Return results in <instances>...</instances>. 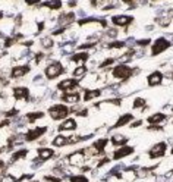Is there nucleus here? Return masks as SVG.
<instances>
[{
    "instance_id": "4c0bfd02",
    "label": "nucleus",
    "mask_w": 173,
    "mask_h": 182,
    "mask_svg": "<svg viewBox=\"0 0 173 182\" xmlns=\"http://www.w3.org/2000/svg\"><path fill=\"white\" fill-rule=\"evenodd\" d=\"M16 113H18V110L13 109V110H10V112H7V113H6V116L9 118V116H13V115H16Z\"/></svg>"
},
{
    "instance_id": "c9c22d12",
    "label": "nucleus",
    "mask_w": 173,
    "mask_h": 182,
    "mask_svg": "<svg viewBox=\"0 0 173 182\" xmlns=\"http://www.w3.org/2000/svg\"><path fill=\"white\" fill-rule=\"evenodd\" d=\"M25 3L33 6V4H38V3H40V0H25Z\"/></svg>"
},
{
    "instance_id": "c756f323",
    "label": "nucleus",
    "mask_w": 173,
    "mask_h": 182,
    "mask_svg": "<svg viewBox=\"0 0 173 182\" xmlns=\"http://www.w3.org/2000/svg\"><path fill=\"white\" fill-rule=\"evenodd\" d=\"M107 47L109 49H122V47H125V41H112Z\"/></svg>"
},
{
    "instance_id": "0eeeda50",
    "label": "nucleus",
    "mask_w": 173,
    "mask_h": 182,
    "mask_svg": "<svg viewBox=\"0 0 173 182\" xmlns=\"http://www.w3.org/2000/svg\"><path fill=\"white\" fill-rule=\"evenodd\" d=\"M47 128H34V129H30L27 134H25V141L28 143H33L37 138H40L43 134H46Z\"/></svg>"
},
{
    "instance_id": "c03bdc74",
    "label": "nucleus",
    "mask_w": 173,
    "mask_h": 182,
    "mask_svg": "<svg viewBox=\"0 0 173 182\" xmlns=\"http://www.w3.org/2000/svg\"><path fill=\"white\" fill-rule=\"evenodd\" d=\"M172 154H173V148H172Z\"/></svg>"
},
{
    "instance_id": "7ed1b4c3",
    "label": "nucleus",
    "mask_w": 173,
    "mask_h": 182,
    "mask_svg": "<svg viewBox=\"0 0 173 182\" xmlns=\"http://www.w3.org/2000/svg\"><path fill=\"white\" fill-rule=\"evenodd\" d=\"M169 47H170V41L166 40L164 37H160V38H157L156 41H154V44L151 47V56L160 55V53L166 52Z\"/></svg>"
},
{
    "instance_id": "603ef678",
    "label": "nucleus",
    "mask_w": 173,
    "mask_h": 182,
    "mask_svg": "<svg viewBox=\"0 0 173 182\" xmlns=\"http://www.w3.org/2000/svg\"><path fill=\"white\" fill-rule=\"evenodd\" d=\"M172 124H173V122H172Z\"/></svg>"
},
{
    "instance_id": "3c124183",
    "label": "nucleus",
    "mask_w": 173,
    "mask_h": 182,
    "mask_svg": "<svg viewBox=\"0 0 173 182\" xmlns=\"http://www.w3.org/2000/svg\"><path fill=\"white\" fill-rule=\"evenodd\" d=\"M172 172H173V170H172Z\"/></svg>"
},
{
    "instance_id": "6e6552de",
    "label": "nucleus",
    "mask_w": 173,
    "mask_h": 182,
    "mask_svg": "<svg viewBox=\"0 0 173 182\" xmlns=\"http://www.w3.org/2000/svg\"><path fill=\"white\" fill-rule=\"evenodd\" d=\"M134 153V147L129 146H122L121 148H118L115 153H113V160H119V159H123V157H128Z\"/></svg>"
},
{
    "instance_id": "49530a36",
    "label": "nucleus",
    "mask_w": 173,
    "mask_h": 182,
    "mask_svg": "<svg viewBox=\"0 0 173 182\" xmlns=\"http://www.w3.org/2000/svg\"><path fill=\"white\" fill-rule=\"evenodd\" d=\"M101 1H106V0H101Z\"/></svg>"
},
{
    "instance_id": "bb28decb",
    "label": "nucleus",
    "mask_w": 173,
    "mask_h": 182,
    "mask_svg": "<svg viewBox=\"0 0 173 182\" xmlns=\"http://www.w3.org/2000/svg\"><path fill=\"white\" fill-rule=\"evenodd\" d=\"M85 73H86V68H85V66H78V68L73 71V76H75V78H82Z\"/></svg>"
},
{
    "instance_id": "4468645a",
    "label": "nucleus",
    "mask_w": 173,
    "mask_h": 182,
    "mask_svg": "<svg viewBox=\"0 0 173 182\" xmlns=\"http://www.w3.org/2000/svg\"><path fill=\"white\" fill-rule=\"evenodd\" d=\"M132 119H134V115H132V113H125V115H122L121 118L118 119V122H116V124L112 127V129H113V128L125 127V125H128V124H129Z\"/></svg>"
},
{
    "instance_id": "a18cd8bd",
    "label": "nucleus",
    "mask_w": 173,
    "mask_h": 182,
    "mask_svg": "<svg viewBox=\"0 0 173 182\" xmlns=\"http://www.w3.org/2000/svg\"><path fill=\"white\" fill-rule=\"evenodd\" d=\"M172 78H173V72H172Z\"/></svg>"
},
{
    "instance_id": "f03ea898",
    "label": "nucleus",
    "mask_w": 173,
    "mask_h": 182,
    "mask_svg": "<svg viewBox=\"0 0 173 182\" xmlns=\"http://www.w3.org/2000/svg\"><path fill=\"white\" fill-rule=\"evenodd\" d=\"M49 113L52 116L53 121H60V119H66L68 113H69V109L63 104H54L49 109Z\"/></svg>"
},
{
    "instance_id": "79ce46f5",
    "label": "nucleus",
    "mask_w": 173,
    "mask_h": 182,
    "mask_svg": "<svg viewBox=\"0 0 173 182\" xmlns=\"http://www.w3.org/2000/svg\"><path fill=\"white\" fill-rule=\"evenodd\" d=\"M1 18H3V15H1V13H0V19H1Z\"/></svg>"
},
{
    "instance_id": "9d476101",
    "label": "nucleus",
    "mask_w": 173,
    "mask_h": 182,
    "mask_svg": "<svg viewBox=\"0 0 173 182\" xmlns=\"http://www.w3.org/2000/svg\"><path fill=\"white\" fill-rule=\"evenodd\" d=\"M161 81H163V73L160 71H154L153 73H150L148 78H147V82H148L150 87H156L158 84H161Z\"/></svg>"
},
{
    "instance_id": "09e8293b",
    "label": "nucleus",
    "mask_w": 173,
    "mask_h": 182,
    "mask_svg": "<svg viewBox=\"0 0 173 182\" xmlns=\"http://www.w3.org/2000/svg\"><path fill=\"white\" fill-rule=\"evenodd\" d=\"M172 112H173V107H172Z\"/></svg>"
},
{
    "instance_id": "37998d69",
    "label": "nucleus",
    "mask_w": 173,
    "mask_h": 182,
    "mask_svg": "<svg viewBox=\"0 0 173 182\" xmlns=\"http://www.w3.org/2000/svg\"><path fill=\"white\" fill-rule=\"evenodd\" d=\"M0 154H1V148H0Z\"/></svg>"
},
{
    "instance_id": "9b49d317",
    "label": "nucleus",
    "mask_w": 173,
    "mask_h": 182,
    "mask_svg": "<svg viewBox=\"0 0 173 182\" xmlns=\"http://www.w3.org/2000/svg\"><path fill=\"white\" fill-rule=\"evenodd\" d=\"M79 85L78 79H63L62 82H59L57 88L59 90H63V91H69V90H73Z\"/></svg>"
},
{
    "instance_id": "20e7f679",
    "label": "nucleus",
    "mask_w": 173,
    "mask_h": 182,
    "mask_svg": "<svg viewBox=\"0 0 173 182\" xmlns=\"http://www.w3.org/2000/svg\"><path fill=\"white\" fill-rule=\"evenodd\" d=\"M62 73H63V66H62L60 62H54L50 66L46 68V76H47L49 79H54V78H57V76L62 75Z\"/></svg>"
},
{
    "instance_id": "f8f14e48",
    "label": "nucleus",
    "mask_w": 173,
    "mask_h": 182,
    "mask_svg": "<svg viewBox=\"0 0 173 182\" xmlns=\"http://www.w3.org/2000/svg\"><path fill=\"white\" fill-rule=\"evenodd\" d=\"M75 129H76V121L73 118H68L63 124H60V127H59L57 131L63 132V131H75Z\"/></svg>"
},
{
    "instance_id": "ea45409f",
    "label": "nucleus",
    "mask_w": 173,
    "mask_h": 182,
    "mask_svg": "<svg viewBox=\"0 0 173 182\" xmlns=\"http://www.w3.org/2000/svg\"><path fill=\"white\" fill-rule=\"evenodd\" d=\"M91 4L92 6H97V0H91Z\"/></svg>"
},
{
    "instance_id": "4be33fe9",
    "label": "nucleus",
    "mask_w": 173,
    "mask_h": 182,
    "mask_svg": "<svg viewBox=\"0 0 173 182\" xmlns=\"http://www.w3.org/2000/svg\"><path fill=\"white\" fill-rule=\"evenodd\" d=\"M52 144L54 147H63V146H66V144H69V141H68L66 137H63V135H57V137L53 138Z\"/></svg>"
},
{
    "instance_id": "b1692460",
    "label": "nucleus",
    "mask_w": 173,
    "mask_h": 182,
    "mask_svg": "<svg viewBox=\"0 0 173 182\" xmlns=\"http://www.w3.org/2000/svg\"><path fill=\"white\" fill-rule=\"evenodd\" d=\"M100 94H101L100 90H86L85 95H84V100H85V101H89V100H92V98H95V97H100Z\"/></svg>"
},
{
    "instance_id": "f704fd0d",
    "label": "nucleus",
    "mask_w": 173,
    "mask_h": 182,
    "mask_svg": "<svg viewBox=\"0 0 173 182\" xmlns=\"http://www.w3.org/2000/svg\"><path fill=\"white\" fill-rule=\"evenodd\" d=\"M125 4H129V6H134L135 3H137V0H122Z\"/></svg>"
},
{
    "instance_id": "8fccbe9b",
    "label": "nucleus",
    "mask_w": 173,
    "mask_h": 182,
    "mask_svg": "<svg viewBox=\"0 0 173 182\" xmlns=\"http://www.w3.org/2000/svg\"><path fill=\"white\" fill-rule=\"evenodd\" d=\"M34 182H38V181H34Z\"/></svg>"
},
{
    "instance_id": "dca6fc26",
    "label": "nucleus",
    "mask_w": 173,
    "mask_h": 182,
    "mask_svg": "<svg viewBox=\"0 0 173 182\" xmlns=\"http://www.w3.org/2000/svg\"><path fill=\"white\" fill-rule=\"evenodd\" d=\"M28 72H30V66L24 65V66H15V68L12 69V72H10V75H12L13 78H21V76L27 75Z\"/></svg>"
},
{
    "instance_id": "1a4fd4ad",
    "label": "nucleus",
    "mask_w": 173,
    "mask_h": 182,
    "mask_svg": "<svg viewBox=\"0 0 173 182\" xmlns=\"http://www.w3.org/2000/svg\"><path fill=\"white\" fill-rule=\"evenodd\" d=\"M68 160H69V164H72V166H81V164L84 163V160H85L84 150L82 151H75V153L69 154Z\"/></svg>"
},
{
    "instance_id": "f257e3e1",
    "label": "nucleus",
    "mask_w": 173,
    "mask_h": 182,
    "mask_svg": "<svg viewBox=\"0 0 173 182\" xmlns=\"http://www.w3.org/2000/svg\"><path fill=\"white\" fill-rule=\"evenodd\" d=\"M135 72H138V69H131V68H129L128 65H125V63H121V65H118L115 69H112L113 78H118V79H122V81L128 79L131 75H134Z\"/></svg>"
},
{
    "instance_id": "58836bf2",
    "label": "nucleus",
    "mask_w": 173,
    "mask_h": 182,
    "mask_svg": "<svg viewBox=\"0 0 173 182\" xmlns=\"http://www.w3.org/2000/svg\"><path fill=\"white\" fill-rule=\"evenodd\" d=\"M141 125V121H138V122H135V124H132V128H135V127H139Z\"/></svg>"
},
{
    "instance_id": "7c9ffc66",
    "label": "nucleus",
    "mask_w": 173,
    "mask_h": 182,
    "mask_svg": "<svg viewBox=\"0 0 173 182\" xmlns=\"http://www.w3.org/2000/svg\"><path fill=\"white\" fill-rule=\"evenodd\" d=\"M70 182H88V178L82 176V175H73L69 178Z\"/></svg>"
},
{
    "instance_id": "e433bc0d",
    "label": "nucleus",
    "mask_w": 173,
    "mask_h": 182,
    "mask_svg": "<svg viewBox=\"0 0 173 182\" xmlns=\"http://www.w3.org/2000/svg\"><path fill=\"white\" fill-rule=\"evenodd\" d=\"M43 59H44V55H43V53H38V55L35 56V62H41Z\"/></svg>"
},
{
    "instance_id": "a19ab883",
    "label": "nucleus",
    "mask_w": 173,
    "mask_h": 182,
    "mask_svg": "<svg viewBox=\"0 0 173 182\" xmlns=\"http://www.w3.org/2000/svg\"><path fill=\"white\" fill-rule=\"evenodd\" d=\"M3 167H4V163H3V162L0 160V169H3Z\"/></svg>"
},
{
    "instance_id": "412c9836",
    "label": "nucleus",
    "mask_w": 173,
    "mask_h": 182,
    "mask_svg": "<svg viewBox=\"0 0 173 182\" xmlns=\"http://www.w3.org/2000/svg\"><path fill=\"white\" fill-rule=\"evenodd\" d=\"M88 59H89V55L84 52V53H76V55H73L70 60L75 62V63H78V65H81V63H85Z\"/></svg>"
},
{
    "instance_id": "de8ad7c7",
    "label": "nucleus",
    "mask_w": 173,
    "mask_h": 182,
    "mask_svg": "<svg viewBox=\"0 0 173 182\" xmlns=\"http://www.w3.org/2000/svg\"><path fill=\"white\" fill-rule=\"evenodd\" d=\"M153 1H157V0H153Z\"/></svg>"
},
{
    "instance_id": "39448f33",
    "label": "nucleus",
    "mask_w": 173,
    "mask_h": 182,
    "mask_svg": "<svg viewBox=\"0 0 173 182\" xmlns=\"http://www.w3.org/2000/svg\"><path fill=\"white\" fill-rule=\"evenodd\" d=\"M166 148H167V144H166V143H163V141H161V143H157L156 146H153L150 148V151H148L150 159H158V157L164 156Z\"/></svg>"
},
{
    "instance_id": "2eb2a0df",
    "label": "nucleus",
    "mask_w": 173,
    "mask_h": 182,
    "mask_svg": "<svg viewBox=\"0 0 173 182\" xmlns=\"http://www.w3.org/2000/svg\"><path fill=\"white\" fill-rule=\"evenodd\" d=\"M13 95H15V98H18V100H28L30 91H28V88H25V87H16L13 90Z\"/></svg>"
},
{
    "instance_id": "aec40b11",
    "label": "nucleus",
    "mask_w": 173,
    "mask_h": 182,
    "mask_svg": "<svg viewBox=\"0 0 173 182\" xmlns=\"http://www.w3.org/2000/svg\"><path fill=\"white\" fill-rule=\"evenodd\" d=\"M110 143H112L113 146H125V144L128 143V138H126L125 135L118 134V135H113V137L110 138Z\"/></svg>"
},
{
    "instance_id": "6ab92c4d",
    "label": "nucleus",
    "mask_w": 173,
    "mask_h": 182,
    "mask_svg": "<svg viewBox=\"0 0 173 182\" xmlns=\"http://www.w3.org/2000/svg\"><path fill=\"white\" fill-rule=\"evenodd\" d=\"M62 100L66 101V103H78L81 100V95L78 92H69V94L62 95Z\"/></svg>"
},
{
    "instance_id": "5701e85b",
    "label": "nucleus",
    "mask_w": 173,
    "mask_h": 182,
    "mask_svg": "<svg viewBox=\"0 0 173 182\" xmlns=\"http://www.w3.org/2000/svg\"><path fill=\"white\" fill-rule=\"evenodd\" d=\"M43 6H46V7L52 9V10H59L62 7V1L60 0H49V1L43 3Z\"/></svg>"
},
{
    "instance_id": "2f4dec72",
    "label": "nucleus",
    "mask_w": 173,
    "mask_h": 182,
    "mask_svg": "<svg viewBox=\"0 0 173 182\" xmlns=\"http://www.w3.org/2000/svg\"><path fill=\"white\" fill-rule=\"evenodd\" d=\"M41 44H43V47H46V49H52L53 47V40L49 37V38H44L43 41H41Z\"/></svg>"
},
{
    "instance_id": "423d86ee",
    "label": "nucleus",
    "mask_w": 173,
    "mask_h": 182,
    "mask_svg": "<svg viewBox=\"0 0 173 182\" xmlns=\"http://www.w3.org/2000/svg\"><path fill=\"white\" fill-rule=\"evenodd\" d=\"M132 22H134V16H129V15H116V16H112V24L116 25V27H128Z\"/></svg>"
},
{
    "instance_id": "a878e982",
    "label": "nucleus",
    "mask_w": 173,
    "mask_h": 182,
    "mask_svg": "<svg viewBox=\"0 0 173 182\" xmlns=\"http://www.w3.org/2000/svg\"><path fill=\"white\" fill-rule=\"evenodd\" d=\"M27 118H28L30 122H34V121L40 119V118H44V112H33V113H28Z\"/></svg>"
},
{
    "instance_id": "cd10ccee",
    "label": "nucleus",
    "mask_w": 173,
    "mask_h": 182,
    "mask_svg": "<svg viewBox=\"0 0 173 182\" xmlns=\"http://www.w3.org/2000/svg\"><path fill=\"white\" fill-rule=\"evenodd\" d=\"M27 150H19V151H16L13 156H12V162H15V160H19V159H24L25 156H27Z\"/></svg>"
},
{
    "instance_id": "393cba45",
    "label": "nucleus",
    "mask_w": 173,
    "mask_h": 182,
    "mask_svg": "<svg viewBox=\"0 0 173 182\" xmlns=\"http://www.w3.org/2000/svg\"><path fill=\"white\" fill-rule=\"evenodd\" d=\"M73 19H75V15H73V13H70V12L69 13H62V15H60V19H59V22H60V24H70Z\"/></svg>"
},
{
    "instance_id": "a211bd4d",
    "label": "nucleus",
    "mask_w": 173,
    "mask_h": 182,
    "mask_svg": "<svg viewBox=\"0 0 173 182\" xmlns=\"http://www.w3.org/2000/svg\"><path fill=\"white\" fill-rule=\"evenodd\" d=\"M107 143H109V140H106V138H100V140L94 141V144H92V150H95L97 153H103V150L106 148Z\"/></svg>"
},
{
    "instance_id": "473e14b6",
    "label": "nucleus",
    "mask_w": 173,
    "mask_h": 182,
    "mask_svg": "<svg viewBox=\"0 0 173 182\" xmlns=\"http://www.w3.org/2000/svg\"><path fill=\"white\" fill-rule=\"evenodd\" d=\"M113 62H115V59H113V57H109L107 60H104V62H101V63H100V68H106V66L112 65Z\"/></svg>"
},
{
    "instance_id": "ddd939ff",
    "label": "nucleus",
    "mask_w": 173,
    "mask_h": 182,
    "mask_svg": "<svg viewBox=\"0 0 173 182\" xmlns=\"http://www.w3.org/2000/svg\"><path fill=\"white\" fill-rule=\"evenodd\" d=\"M167 118H166V115L164 113H154V115H151L150 118H147V122L150 124V125H160L161 122H164Z\"/></svg>"
},
{
    "instance_id": "f3484780",
    "label": "nucleus",
    "mask_w": 173,
    "mask_h": 182,
    "mask_svg": "<svg viewBox=\"0 0 173 182\" xmlns=\"http://www.w3.org/2000/svg\"><path fill=\"white\" fill-rule=\"evenodd\" d=\"M38 156H40V159L44 162V160L52 159L53 156H54V151H53L52 148H40V150H38Z\"/></svg>"
},
{
    "instance_id": "c85d7f7f",
    "label": "nucleus",
    "mask_w": 173,
    "mask_h": 182,
    "mask_svg": "<svg viewBox=\"0 0 173 182\" xmlns=\"http://www.w3.org/2000/svg\"><path fill=\"white\" fill-rule=\"evenodd\" d=\"M145 104H147L145 100L141 98V97H138V98H135V101H134V109H142Z\"/></svg>"
},
{
    "instance_id": "72a5a7b5",
    "label": "nucleus",
    "mask_w": 173,
    "mask_h": 182,
    "mask_svg": "<svg viewBox=\"0 0 173 182\" xmlns=\"http://www.w3.org/2000/svg\"><path fill=\"white\" fill-rule=\"evenodd\" d=\"M150 43H151V40H150V38H145V40H138V41H137V46H141V47H142V46H148Z\"/></svg>"
}]
</instances>
